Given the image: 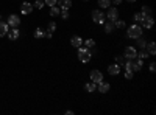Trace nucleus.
I'll return each mask as SVG.
<instances>
[{
    "label": "nucleus",
    "mask_w": 156,
    "mask_h": 115,
    "mask_svg": "<svg viewBox=\"0 0 156 115\" xmlns=\"http://www.w3.org/2000/svg\"><path fill=\"white\" fill-rule=\"evenodd\" d=\"M148 70L150 72H156V62H150L148 64Z\"/></svg>",
    "instance_id": "obj_34"
},
{
    "label": "nucleus",
    "mask_w": 156,
    "mask_h": 115,
    "mask_svg": "<svg viewBox=\"0 0 156 115\" xmlns=\"http://www.w3.org/2000/svg\"><path fill=\"white\" fill-rule=\"evenodd\" d=\"M98 5H100V8H109L111 0H98Z\"/></svg>",
    "instance_id": "obj_26"
},
{
    "label": "nucleus",
    "mask_w": 156,
    "mask_h": 115,
    "mask_svg": "<svg viewBox=\"0 0 156 115\" xmlns=\"http://www.w3.org/2000/svg\"><path fill=\"white\" fill-rule=\"evenodd\" d=\"M0 19H2V16H0Z\"/></svg>",
    "instance_id": "obj_38"
},
{
    "label": "nucleus",
    "mask_w": 156,
    "mask_h": 115,
    "mask_svg": "<svg viewBox=\"0 0 156 115\" xmlns=\"http://www.w3.org/2000/svg\"><path fill=\"white\" fill-rule=\"evenodd\" d=\"M6 36L9 37L11 41H16V39H19V36H20V31H19V28H17V27H14L12 30H8Z\"/></svg>",
    "instance_id": "obj_10"
},
{
    "label": "nucleus",
    "mask_w": 156,
    "mask_h": 115,
    "mask_svg": "<svg viewBox=\"0 0 156 115\" xmlns=\"http://www.w3.org/2000/svg\"><path fill=\"white\" fill-rule=\"evenodd\" d=\"M112 3H114V5H120L122 0H112Z\"/></svg>",
    "instance_id": "obj_36"
},
{
    "label": "nucleus",
    "mask_w": 156,
    "mask_h": 115,
    "mask_svg": "<svg viewBox=\"0 0 156 115\" xmlns=\"http://www.w3.org/2000/svg\"><path fill=\"white\" fill-rule=\"evenodd\" d=\"M44 5H45L44 0H36V2H34V8H36V9H42Z\"/></svg>",
    "instance_id": "obj_29"
},
{
    "label": "nucleus",
    "mask_w": 156,
    "mask_h": 115,
    "mask_svg": "<svg viewBox=\"0 0 156 115\" xmlns=\"http://www.w3.org/2000/svg\"><path fill=\"white\" fill-rule=\"evenodd\" d=\"M150 55L147 53V50L145 48H140V52H137V56L136 58H139V59H147Z\"/></svg>",
    "instance_id": "obj_21"
},
{
    "label": "nucleus",
    "mask_w": 156,
    "mask_h": 115,
    "mask_svg": "<svg viewBox=\"0 0 156 115\" xmlns=\"http://www.w3.org/2000/svg\"><path fill=\"white\" fill-rule=\"evenodd\" d=\"M136 56H137V50L134 47H126L125 48V53H123L125 59H136Z\"/></svg>",
    "instance_id": "obj_6"
},
{
    "label": "nucleus",
    "mask_w": 156,
    "mask_h": 115,
    "mask_svg": "<svg viewBox=\"0 0 156 115\" xmlns=\"http://www.w3.org/2000/svg\"><path fill=\"white\" fill-rule=\"evenodd\" d=\"M59 11H61V9H59L56 5H55V6H50V16H51V17L59 16Z\"/></svg>",
    "instance_id": "obj_22"
},
{
    "label": "nucleus",
    "mask_w": 156,
    "mask_h": 115,
    "mask_svg": "<svg viewBox=\"0 0 156 115\" xmlns=\"http://www.w3.org/2000/svg\"><path fill=\"white\" fill-rule=\"evenodd\" d=\"M51 36H53V33H50V31L45 33V37H48V39H51Z\"/></svg>",
    "instance_id": "obj_35"
},
{
    "label": "nucleus",
    "mask_w": 156,
    "mask_h": 115,
    "mask_svg": "<svg viewBox=\"0 0 156 115\" xmlns=\"http://www.w3.org/2000/svg\"><path fill=\"white\" fill-rule=\"evenodd\" d=\"M95 50L94 48H87V47H78V61L83 62V64H87L90 59H92V55H94Z\"/></svg>",
    "instance_id": "obj_1"
},
{
    "label": "nucleus",
    "mask_w": 156,
    "mask_h": 115,
    "mask_svg": "<svg viewBox=\"0 0 156 115\" xmlns=\"http://www.w3.org/2000/svg\"><path fill=\"white\" fill-rule=\"evenodd\" d=\"M108 73L112 75V76H117L120 73V66H119V64H111V66L108 67Z\"/></svg>",
    "instance_id": "obj_11"
},
{
    "label": "nucleus",
    "mask_w": 156,
    "mask_h": 115,
    "mask_svg": "<svg viewBox=\"0 0 156 115\" xmlns=\"http://www.w3.org/2000/svg\"><path fill=\"white\" fill-rule=\"evenodd\" d=\"M145 48H147V53H148L150 56H154V55H156V44H154V42H148Z\"/></svg>",
    "instance_id": "obj_17"
},
{
    "label": "nucleus",
    "mask_w": 156,
    "mask_h": 115,
    "mask_svg": "<svg viewBox=\"0 0 156 115\" xmlns=\"http://www.w3.org/2000/svg\"><path fill=\"white\" fill-rule=\"evenodd\" d=\"M92 20L95 22V23H105V20H106V16L103 14V11H100V9H94L92 11Z\"/></svg>",
    "instance_id": "obj_3"
},
{
    "label": "nucleus",
    "mask_w": 156,
    "mask_h": 115,
    "mask_svg": "<svg viewBox=\"0 0 156 115\" xmlns=\"http://www.w3.org/2000/svg\"><path fill=\"white\" fill-rule=\"evenodd\" d=\"M44 3H45L47 6H55V5L58 3V0H44Z\"/></svg>",
    "instance_id": "obj_32"
},
{
    "label": "nucleus",
    "mask_w": 156,
    "mask_h": 115,
    "mask_svg": "<svg viewBox=\"0 0 156 115\" xmlns=\"http://www.w3.org/2000/svg\"><path fill=\"white\" fill-rule=\"evenodd\" d=\"M31 11H33V5H31L30 2H23V3L20 5V12H22L23 16L31 14Z\"/></svg>",
    "instance_id": "obj_8"
},
{
    "label": "nucleus",
    "mask_w": 156,
    "mask_h": 115,
    "mask_svg": "<svg viewBox=\"0 0 156 115\" xmlns=\"http://www.w3.org/2000/svg\"><path fill=\"white\" fill-rule=\"evenodd\" d=\"M70 44H72V47L78 48V47H81V45H83V39H81L80 36H72V39H70Z\"/></svg>",
    "instance_id": "obj_14"
},
{
    "label": "nucleus",
    "mask_w": 156,
    "mask_h": 115,
    "mask_svg": "<svg viewBox=\"0 0 156 115\" xmlns=\"http://www.w3.org/2000/svg\"><path fill=\"white\" fill-rule=\"evenodd\" d=\"M126 2H128V3H134V2H136V0H126Z\"/></svg>",
    "instance_id": "obj_37"
},
{
    "label": "nucleus",
    "mask_w": 156,
    "mask_h": 115,
    "mask_svg": "<svg viewBox=\"0 0 156 115\" xmlns=\"http://www.w3.org/2000/svg\"><path fill=\"white\" fill-rule=\"evenodd\" d=\"M140 23H142V28L150 30V28H153L154 20H153V17H151V16H145V17H144V20H142Z\"/></svg>",
    "instance_id": "obj_9"
},
{
    "label": "nucleus",
    "mask_w": 156,
    "mask_h": 115,
    "mask_svg": "<svg viewBox=\"0 0 156 115\" xmlns=\"http://www.w3.org/2000/svg\"><path fill=\"white\" fill-rule=\"evenodd\" d=\"M97 86H98V87H97V90H98L100 93H106V92H109V84H108V83L101 81V83H98Z\"/></svg>",
    "instance_id": "obj_12"
},
{
    "label": "nucleus",
    "mask_w": 156,
    "mask_h": 115,
    "mask_svg": "<svg viewBox=\"0 0 156 115\" xmlns=\"http://www.w3.org/2000/svg\"><path fill=\"white\" fill-rule=\"evenodd\" d=\"M34 37L36 39H42V37H45V31L42 28H36L34 30Z\"/></svg>",
    "instance_id": "obj_19"
},
{
    "label": "nucleus",
    "mask_w": 156,
    "mask_h": 115,
    "mask_svg": "<svg viewBox=\"0 0 156 115\" xmlns=\"http://www.w3.org/2000/svg\"><path fill=\"white\" fill-rule=\"evenodd\" d=\"M142 14H144V16H151V9H150V6H147V5H144V6H142Z\"/></svg>",
    "instance_id": "obj_27"
},
{
    "label": "nucleus",
    "mask_w": 156,
    "mask_h": 115,
    "mask_svg": "<svg viewBox=\"0 0 156 115\" xmlns=\"http://www.w3.org/2000/svg\"><path fill=\"white\" fill-rule=\"evenodd\" d=\"M136 41H137L136 44H137V47H139V48H145V47H147V41H145L142 36H140V37H137Z\"/></svg>",
    "instance_id": "obj_23"
},
{
    "label": "nucleus",
    "mask_w": 156,
    "mask_h": 115,
    "mask_svg": "<svg viewBox=\"0 0 156 115\" xmlns=\"http://www.w3.org/2000/svg\"><path fill=\"white\" fill-rule=\"evenodd\" d=\"M89 78H90V81H92V83L98 84V83L103 81V73L100 70H92V72H90V75H89Z\"/></svg>",
    "instance_id": "obj_4"
},
{
    "label": "nucleus",
    "mask_w": 156,
    "mask_h": 115,
    "mask_svg": "<svg viewBox=\"0 0 156 115\" xmlns=\"http://www.w3.org/2000/svg\"><path fill=\"white\" fill-rule=\"evenodd\" d=\"M6 23L9 25L11 28H14V27H19V25H20V17H19V16H16V14H11V16L8 17Z\"/></svg>",
    "instance_id": "obj_7"
},
{
    "label": "nucleus",
    "mask_w": 156,
    "mask_h": 115,
    "mask_svg": "<svg viewBox=\"0 0 156 115\" xmlns=\"http://www.w3.org/2000/svg\"><path fill=\"white\" fill-rule=\"evenodd\" d=\"M56 5H59V9H70L72 0H58Z\"/></svg>",
    "instance_id": "obj_13"
},
{
    "label": "nucleus",
    "mask_w": 156,
    "mask_h": 115,
    "mask_svg": "<svg viewBox=\"0 0 156 115\" xmlns=\"http://www.w3.org/2000/svg\"><path fill=\"white\" fill-rule=\"evenodd\" d=\"M47 30H48L50 33H53V31L56 30V22H48V25H47Z\"/></svg>",
    "instance_id": "obj_28"
},
{
    "label": "nucleus",
    "mask_w": 156,
    "mask_h": 115,
    "mask_svg": "<svg viewBox=\"0 0 156 115\" xmlns=\"http://www.w3.org/2000/svg\"><path fill=\"white\" fill-rule=\"evenodd\" d=\"M114 27H115V28H125V27H126V23H125V20L115 19V20H114Z\"/></svg>",
    "instance_id": "obj_24"
},
{
    "label": "nucleus",
    "mask_w": 156,
    "mask_h": 115,
    "mask_svg": "<svg viewBox=\"0 0 156 115\" xmlns=\"http://www.w3.org/2000/svg\"><path fill=\"white\" fill-rule=\"evenodd\" d=\"M106 19L111 20V22H114L115 19H119V9L114 8V6H109L108 8V12H106Z\"/></svg>",
    "instance_id": "obj_5"
},
{
    "label": "nucleus",
    "mask_w": 156,
    "mask_h": 115,
    "mask_svg": "<svg viewBox=\"0 0 156 115\" xmlns=\"http://www.w3.org/2000/svg\"><path fill=\"white\" fill-rule=\"evenodd\" d=\"M84 90H86V92H89V93L95 92V90H97V84H95V83H92V81H90V83H86V84H84Z\"/></svg>",
    "instance_id": "obj_16"
},
{
    "label": "nucleus",
    "mask_w": 156,
    "mask_h": 115,
    "mask_svg": "<svg viewBox=\"0 0 156 115\" xmlns=\"http://www.w3.org/2000/svg\"><path fill=\"white\" fill-rule=\"evenodd\" d=\"M103 25H105V33H112L114 31V22H111V20H105V23H103Z\"/></svg>",
    "instance_id": "obj_18"
},
{
    "label": "nucleus",
    "mask_w": 156,
    "mask_h": 115,
    "mask_svg": "<svg viewBox=\"0 0 156 115\" xmlns=\"http://www.w3.org/2000/svg\"><path fill=\"white\" fill-rule=\"evenodd\" d=\"M61 17L64 20H67L69 19V9H61Z\"/></svg>",
    "instance_id": "obj_30"
},
{
    "label": "nucleus",
    "mask_w": 156,
    "mask_h": 115,
    "mask_svg": "<svg viewBox=\"0 0 156 115\" xmlns=\"http://www.w3.org/2000/svg\"><path fill=\"white\" fill-rule=\"evenodd\" d=\"M8 30H9V25H8L6 22H2V20H0V37L6 36Z\"/></svg>",
    "instance_id": "obj_15"
},
{
    "label": "nucleus",
    "mask_w": 156,
    "mask_h": 115,
    "mask_svg": "<svg viewBox=\"0 0 156 115\" xmlns=\"http://www.w3.org/2000/svg\"><path fill=\"white\" fill-rule=\"evenodd\" d=\"M144 14L142 12H134V16H133V20H134V23H140L142 20H144Z\"/></svg>",
    "instance_id": "obj_20"
},
{
    "label": "nucleus",
    "mask_w": 156,
    "mask_h": 115,
    "mask_svg": "<svg viewBox=\"0 0 156 115\" xmlns=\"http://www.w3.org/2000/svg\"><path fill=\"white\" fill-rule=\"evenodd\" d=\"M133 76H134V72L125 70V79H133Z\"/></svg>",
    "instance_id": "obj_31"
},
{
    "label": "nucleus",
    "mask_w": 156,
    "mask_h": 115,
    "mask_svg": "<svg viewBox=\"0 0 156 115\" xmlns=\"http://www.w3.org/2000/svg\"><path fill=\"white\" fill-rule=\"evenodd\" d=\"M142 33H144V28L137 23H133L131 27H128V30H126V36L129 39H137V37L142 36Z\"/></svg>",
    "instance_id": "obj_2"
},
{
    "label": "nucleus",
    "mask_w": 156,
    "mask_h": 115,
    "mask_svg": "<svg viewBox=\"0 0 156 115\" xmlns=\"http://www.w3.org/2000/svg\"><path fill=\"white\" fill-rule=\"evenodd\" d=\"M83 44H84V47H87V48H94V47H95V41H94V39H86V41H83Z\"/></svg>",
    "instance_id": "obj_25"
},
{
    "label": "nucleus",
    "mask_w": 156,
    "mask_h": 115,
    "mask_svg": "<svg viewBox=\"0 0 156 115\" xmlns=\"http://www.w3.org/2000/svg\"><path fill=\"white\" fill-rule=\"evenodd\" d=\"M123 62H125V58H123V56H117V58H115V64H119L120 67L123 66Z\"/></svg>",
    "instance_id": "obj_33"
}]
</instances>
